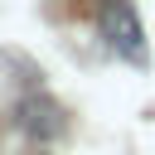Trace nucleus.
I'll list each match as a JSON object with an SVG mask.
<instances>
[{
    "instance_id": "1",
    "label": "nucleus",
    "mask_w": 155,
    "mask_h": 155,
    "mask_svg": "<svg viewBox=\"0 0 155 155\" xmlns=\"http://www.w3.org/2000/svg\"><path fill=\"white\" fill-rule=\"evenodd\" d=\"M102 39L116 58L145 63V29H140V15H136L131 0H107L102 5Z\"/></svg>"
}]
</instances>
